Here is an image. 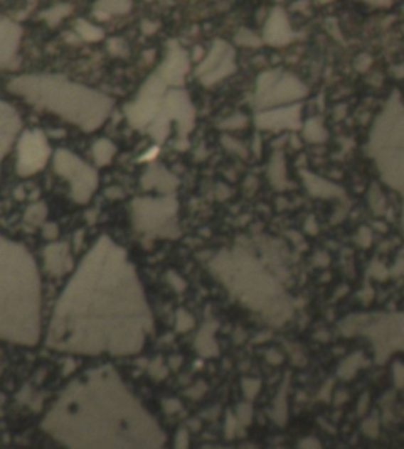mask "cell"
<instances>
[{
  "label": "cell",
  "instance_id": "obj_19",
  "mask_svg": "<svg viewBox=\"0 0 404 449\" xmlns=\"http://www.w3.org/2000/svg\"><path fill=\"white\" fill-rule=\"evenodd\" d=\"M115 153V147L110 141H100L93 147V156H95L98 164H107Z\"/></svg>",
  "mask_w": 404,
  "mask_h": 449
},
{
  "label": "cell",
  "instance_id": "obj_16",
  "mask_svg": "<svg viewBox=\"0 0 404 449\" xmlns=\"http://www.w3.org/2000/svg\"><path fill=\"white\" fill-rule=\"evenodd\" d=\"M269 177L272 180V183L277 188H283L286 185V164H285V156L281 151L273 155L269 168Z\"/></svg>",
  "mask_w": 404,
  "mask_h": 449
},
{
  "label": "cell",
  "instance_id": "obj_18",
  "mask_svg": "<svg viewBox=\"0 0 404 449\" xmlns=\"http://www.w3.org/2000/svg\"><path fill=\"white\" fill-rule=\"evenodd\" d=\"M234 43L237 46L243 48H261L264 45V40L262 37H259V35L250 31V28H240V31L235 33Z\"/></svg>",
  "mask_w": 404,
  "mask_h": 449
},
{
  "label": "cell",
  "instance_id": "obj_17",
  "mask_svg": "<svg viewBox=\"0 0 404 449\" xmlns=\"http://www.w3.org/2000/svg\"><path fill=\"white\" fill-rule=\"evenodd\" d=\"M73 10V6L67 5V4H59L55 6H51L46 11L41 13V18L46 21V24H49L51 27H54L57 24H60V21L63 18H67L68 14Z\"/></svg>",
  "mask_w": 404,
  "mask_h": 449
},
{
  "label": "cell",
  "instance_id": "obj_7",
  "mask_svg": "<svg viewBox=\"0 0 404 449\" xmlns=\"http://www.w3.org/2000/svg\"><path fill=\"white\" fill-rule=\"evenodd\" d=\"M256 125L270 131L281 129H299L302 128V111L300 103L269 107V109L257 111Z\"/></svg>",
  "mask_w": 404,
  "mask_h": 449
},
{
  "label": "cell",
  "instance_id": "obj_26",
  "mask_svg": "<svg viewBox=\"0 0 404 449\" xmlns=\"http://www.w3.org/2000/svg\"><path fill=\"white\" fill-rule=\"evenodd\" d=\"M277 2H281V0H277Z\"/></svg>",
  "mask_w": 404,
  "mask_h": 449
},
{
  "label": "cell",
  "instance_id": "obj_11",
  "mask_svg": "<svg viewBox=\"0 0 404 449\" xmlns=\"http://www.w3.org/2000/svg\"><path fill=\"white\" fill-rule=\"evenodd\" d=\"M21 126V120L16 111L10 104L0 99V163L16 137Z\"/></svg>",
  "mask_w": 404,
  "mask_h": 449
},
{
  "label": "cell",
  "instance_id": "obj_22",
  "mask_svg": "<svg viewBox=\"0 0 404 449\" xmlns=\"http://www.w3.org/2000/svg\"><path fill=\"white\" fill-rule=\"evenodd\" d=\"M245 125H247V119H245L243 115H240V114L234 115V117H230L229 120H226V123H223V126H226V128H242Z\"/></svg>",
  "mask_w": 404,
  "mask_h": 449
},
{
  "label": "cell",
  "instance_id": "obj_20",
  "mask_svg": "<svg viewBox=\"0 0 404 449\" xmlns=\"http://www.w3.org/2000/svg\"><path fill=\"white\" fill-rule=\"evenodd\" d=\"M107 49H110L114 55H125L127 54L125 41L120 40V38L110 40V45H107Z\"/></svg>",
  "mask_w": 404,
  "mask_h": 449
},
{
  "label": "cell",
  "instance_id": "obj_15",
  "mask_svg": "<svg viewBox=\"0 0 404 449\" xmlns=\"http://www.w3.org/2000/svg\"><path fill=\"white\" fill-rule=\"evenodd\" d=\"M75 33L84 41H100L105 38V31L100 26L90 23L87 19H78L75 23Z\"/></svg>",
  "mask_w": 404,
  "mask_h": 449
},
{
  "label": "cell",
  "instance_id": "obj_9",
  "mask_svg": "<svg viewBox=\"0 0 404 449\" xmlns=\"http://www.w3.org/2000/svg\"><path fill=\"white\" fill-rule=\"evenodd\" d=\"M190 71V55L185 49L180 48L177 43L172 41L168 53L164 55V60L158 67V73H160L164 81L171 87H182L185 82V76Z\"/></svg>",
  "mask_w": 404,
  "mask_h": 449
},
{
  "label": "cell",
  "instance_id": "obj_2",
  "mask_svg": "<svg viewBox=\"0 0 404 449\" xmlns=\"http://www.w3.org/2000/svg\"><path fill=\"white\" fill-rule=\"evenodd\" d=\"M370 153L382 178L404 195V104L395 92L378 117L370 136Z\"/></svg>",
  "mask_w": 404,
  "mask_h": 449
},
{
  "label": "cell",
  "instance_id": "obj_14",
  "mask_svg": "<svg viewBox=\"0 0 404 449\" xmlns=\"http://www.w3.org/2000/svg\"><path fill=\"white\" fill-rule=\"evenodd\" d=\"M302 136L305 137L308 142L312 144H322L327 141V129L324 126V121L321 117H312L308 119L302 125Z\"/></svg>",
  "mask_w": 404,
  "mask_h": 449
},
{
  "label": "cell",
  "instance_id": "obj_13",
  "mask_svg": "<svg viewBox=\"0 0 404 449\" xmlns=\"http://www.w3.org/2000/svg\"><path fill=\"white\" fill-rule=\"evenodd\" d=\"M302 177L303 180H305L308 191L314 195H319V198H331V195H336L341 193V190L336 185L330 183L321 177H316L307 171L302 172Z\"/></svg>",
  "mask_w": 404,
  "mask_h": 449
},
{
  "label": "cell",
  "instance_id": "obj_23",
  "mask_svg": "<svg viewBox=\"0 0 404 449\" xmlns=\"http://www.w3.org/2000/svg\"><path fill=\"white\" fill-rule=\"evenodd\" d=\"M362 2L370 4L373 6H381V9H387V6L392 5L393 0H362Z\"/></svg>",
  "mask_w": 404,
  "mask_h": 449
},
{
  "label": "cell",
  "instance_id": "obj_24",
  "mask_svg": "<svg viewBox=\"0 0 404 449\" xmlns=\"http://www.w3.org/2000/svg\"><path fill=\"white\" fill-rule=\"evenodd\" d=\"M204 49H202V46H196V49H194V57L193 59L196 62H201L202 59H204Z\"/></svg>",
  "mask_w": 404,
  "mask_h": 449
},
{
  "label": "cell",
  "instance_id": "obj_10",
  "mask_svg": "<svg viewBox=\"0 0 404 449\" xmlns=\"http://www.w3.org/2000/svg\"><path fill=\"white\" fill-rule=\"evenodd\" d=\"M23 28L14 21L0 16V68H13L18 62V50Z\"/></svg>",
  "mask_w": 404,
  "mask_h": 449
},
{
  "label": "cell",
  "instance_id": "obj_8",
  "mask_svg": "<svg viewBox=\"0 0 404 449\" xmlns=\"http://www.w3.org/2000/svg\"><path fill=\"white\" fill-rule=\"evenodd\" d=\"M294 38L295 32L289 23V18H287V13L281 6L272 9L262 28V40L265 45L283 48L292 43Z\"/></svg>",
  "mask_w": 404,
  "mask_h": 449
},
{
  "label": "cell",
  "instance_id": "obj_6",
  "mask_svg": "<svg viewBox=\"0 0 404 449\" xmlns=\"http://www.w3.org/2000/svg\"><path fill=\"white\" fill-rule=\"evenodd\" d=\"M49 146L45 136L38 131H27L19 139L18 147V172L21 175H31L46 164Z\"/></svg>",
  "mask_w": 404,
  "mask_h": 449
},
{
  "label": "cell",
  "instance_id": "obj_5",
  "mask_svg": "<svg viewBox=\"0 0 404 449\" xmlns=\"http://www.w3.org/2000/svg\"><path fill=\"white\" fill-rule=\"evenodd\" d=\"M55 171L70 180L73 193L79 199H87L97 188V172L67 150H59L55 153Z\"/></svg>",
  "mask_w": 404,
  "mask_h": 449
},
{
  "label": "cell",
  "instance_id": "obj_4",
  "mask_svg": "<svg viewBox=\"0 0 404 449\" xmlns=\"http://www.w3.org/2000/svg\"><path fill=\"white\" fill-rule=\"evenodd\" d=\"M237 70L235 49L225 40H215L208 53L198 63L196 76L204 85H213Z\"/></svg>",
  "mask_w": 404,
  "mask_h": 449
},
{
  "label": "cell",
  "instance_id": "obj_1",
  "mask_svg": "<svg viewBox=\"0 0 404 449\" xmlns=\"http://www.w3.org/2000/svg\"><path fill=\"white\" fill-rule=\"evenodd\" d=\"M9 90L85 131L103 125L112 109V99L105 93L57 75L16 76L10 79Z\"/></svg>",
  "mask_w": 404,
  "mask_h": 449
},
{
  "label": "cell",
  "instance_id": "obj_12",
  "mask_svg": "<svg viewBox=\"0 0 404 449\" xmlns=\"http://www.w3.org/2000/svg\"><path fill=\"white\" fill-rule=\"evenodd\" d=\"M132 0H97L93 5V16L100 21L122 16V14L132 11Z\"/></svg>",
  "mask_w": 404,
  "mask_h": 449
},
{
  "label": "cell",
  "instance_id": "obj_21",
  "mask_svg": "<svg viewBox=\"0 0 404 449\" xmlns=\"http://www.w3.org/2000/svg\"><path fill=\"white\" fill-rule=\"evenodd\" d=\"M373 63V59L371 55L368 54H360L356 60H354V67H356L357 71H360V73H363V71H366L368 68L371 67Z\"/></svg>",
  "mask_w": 404,
  "mask_h": 449
},
{
  "label": "cell",
  "instance_id": "obj_3",
  "mask_svg": "<svg viewBox=\"0 0 404 449\" xmlns=\"http://www.w3.org/2000/svg\"><path fill=\"white\" fill-rule=\"evenodd\" d=\"M308 95V87L297 76L283 70H269L256 81L255 106L257 111L299 103Z\"/></svg>",
  "mask_w": 404,
  "mask_h": 449
},
{
  "label": "cell",
  "instance_id": "obj_25",
  "mask_svg": "<svg viewBox=\"0 0 404 449\" xmlns=\"http://www.w3.org/2000/svg\"><path fill=\"white\" fill-rule=\"evenodd\" d=\"M392 73H393L396 77H404V62L400 63V65H396V67H393Z\"/></svg>",
  "mask_w": 404,
  "mask_h": 449
}]
</instances>
